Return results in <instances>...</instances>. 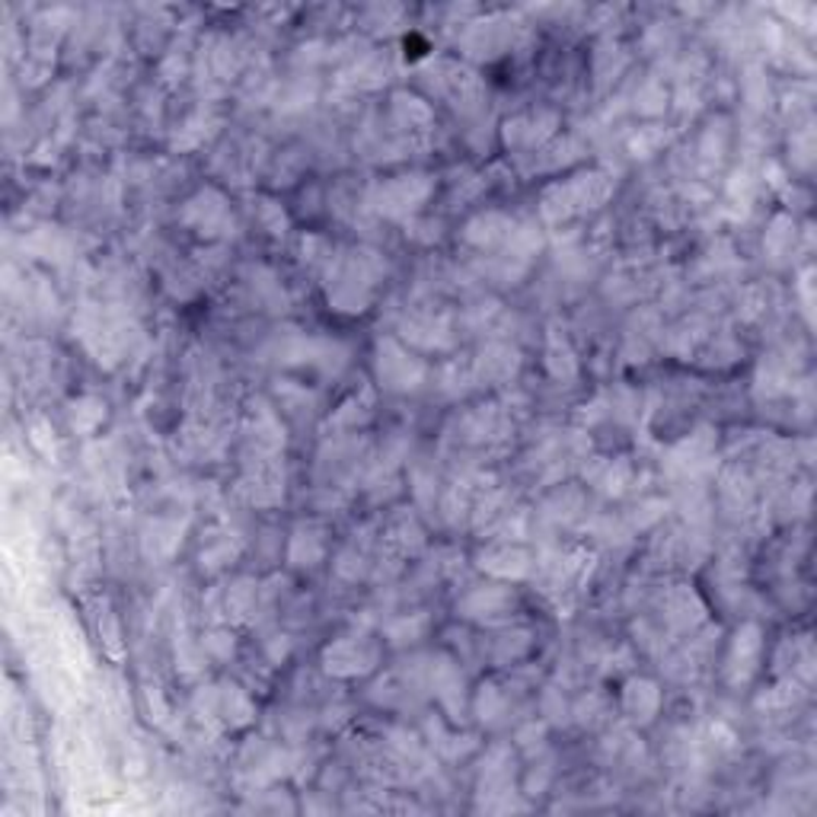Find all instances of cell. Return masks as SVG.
Segmentation results:
<instances>
[{"mask_svg":"<svg viewBox=\"0 0 817 817\" xmlns=\"http://www.w3.org/2000/svg\"><path fill=\"white\" fill-rule=\"evenodd\" d=\"M240 71V51L230 36L211 33L198 48V74L208 84H228Z\"/></svg>","mask_w":817,"mask_h":817,"instance_id":"cell-25","label":"cell"},{"mask_svg":"<svg viewBox=\"0 0 817 817\" xmlns=\"http://www.w3.org/2000/svg\"><path fill=\"white\" fill-rule=\"evenodd\" d=\"M664 144H668V132H664L661 125H645V129H638L636 135L630 137L633 157H642V160L655 157Z\"/></svg>","mask_w":817,"mask_h":817,"instance_id":"cell-54","label":"cell"},{"mask_svg":"<svg viewBox=\"0 0 817 817\" xmlns=\"http://www.w3.org/2000/svg\"><path fill=\"white\" fill-rule=\"evenodd\" d=\"M582 511H585V496H582V489L562 486L559 492H552V496L540 504L537 517L546 521V524H552V527H565V524H572Z\"/></svg>","mask_w":817,"mask_h":817,"instance_id":"cell-35","label":"cell"},{"mask_svg":"<svg viewBox=\"0 0 817 817\" xmlns=\"http://www.w3.org/2000/svg\"><path fill=\"white\" fill-rule=\"evenodd\" d=\"M668 109V90H664V84L661 81H645L636 93V112L642 115H648V119H655V115H661Z\"/></svg>","mask_w":817,"mask_h":817,"instance_id":"cell-52","label":"cell"},{"mask_svg":"<svg viewBox=\"0 0 817 817\" xmlns=\"http://www.w3.org/2000/svg\"><path fill=\"white\" fill-rule=\"evenodd\" d=\"M460 431H463V441H470V444H499L514 431V422H511L508 408L489 403V406L470 408L460 418Z\"/></svg>","mask_w":817,"mask_h":817,"instance_id":"cell-23","label":"cell"},{"mask_svg":"<svg viewBox=\"0 0 817 817\" xmlns=\"http://www.w3.org/2000/svg\"><path fill=\"white\" fill-rule=\"evenodd\" d=\"M795 243H798L795 218H789V215H776V218L770 221L767 236H764V249H767V256H770L776 266H782V263H785V256H792Z\"/></svg>","mask_w":817,"mask_h":817,"instance_id":"cell-42","label":"cell"},{"mask_svg":"<svg viewBox=\"0 0 817 817\" xmlns=\"http://www.w3.org/2000/svg\"><path fill=\"white\" fill-rule=\"evenodd\" d=\"M517 610V594L501 585V582H489V585H473L460 594L456 600V617L470 620L476 626H508L511 617Z\"/></svg>","mask_w":817,"mask_h":817,"instance_id":"cell-10","label":"cell"},{"mask_svg":"<svg viewBox=\"0 0 817 817\" xmlns=\"http://www.w3.org/2000/svg\"><path fill=\"white\" fill-rule=\"evenodd\" d=\"M473 362V374H476V387H499V383H511L521 370V352L511 342H486L479 349Z\"/></svg>","mask_w":817,"mask_h":817,"instance_id":"cell-22","label":"cell"},{"mask_svg":"<svg viewBox=\"0 0 817 817\" xmlns=\"http://www.w3.org/2000/svg\"><path fill=\"white\" fill-rule=\"evenodd\" d=\"M603 716H607V699H603L600 693H585L582 699L572 703V719H575L578 725L594 728Z\"/></svg>","mask_w":817,"mask_h":817,"instance_id":"cell-56","label":"cell"},{"mask_svg":"<svg viewBox=\"0 0 817 817\" xmlns=\"http://www.w3.org/2000/svg\"><path fill=\"white\" fill-rule=\"evenodd\" d=\"M716 454V431L712 428H696L690 438H683L681 444L671 451V460L683 466V470H699L706 466Z\"/></svg>","mask_w":817,"mask_h":817,"instance_id":"cell-38","label":"cell"},{"mask_svg":"<svg viewBox=\"0 0 817 817\" xmlns=\"http://www.w3.org/2000/svg\"><path fill=\"white\" fill-rule=\"evenodd\" d=\"M517 33H521V26L511 16H489V20H479V23L466 26L460 48L473 61H496L504 51L514 48Z\"/></svg>","mask_w":817,"mask_h":817,"instance_id":"cell-15","label":"cell"},{"mask_svg":"<svg viewBox=\"0 0 817 817\" xmlns=\"http://www.w3.org/2000/svg\"><path fill=\"white\" fill-rule=\"evenodd\" d=\"M517 751L511 744H492L486 747L483 760H479V808L483 812H517L524 808L521 802H514L517 785Z\"/></svg>","mask_w":817,"mask_h":817,"instance_id":"cell-5","label":"cell"},{"mask_svg":"<svg viewBox=\"0 0 817 817\" xmlns=\"http://www.w3.org/2000/svg\"><path fill=\"white\" fill-rule=\"evenodd\" d=\"M397 339L418 352H448L454 349V322H451V314L415 310L403 317Z\"/></svg>","mask_w":817,"mask_h":817,"instance_id":"cell-17","label":"cell"},{"mask_svg":"<svg viewBox=\"0 0 817 817\" xmlns=\"http://www.w3.org/2000/svg\"><path fill=\"white\" fill-rule=\"evenodd\" d=\"M770 304H772L770 284H751V288H744V294H741V307H737V314H741V319H747V322H757V319H764L767 314H770Z\"/></svg>","mask_w":817,"mask_h":817,"instance_id":"cell-49","label":"cell"},{"mask_svg":"<svg viewBox=\"0 0 817 817\" xmlns=\"http://www.w3.org/2000/svg\"><path fill=\"white\" fill-rule=\"evenodd\" d=\"M582 154L585 150H582V144L575 137H552L546 147H540L534 154V170H540V173H559L569 163H575Z\"/></svg>","mask_w":817,"mask_h":817,"instance_id":"cell-40","label":"cell"},{"mask_svg":"<svg viewBox=\"0 0 817 817\" xmlns=\"http://www.w3.org/2000/svg\"><path fill=\"white\" fill-rule=\"evenodd\" d=\"M288 473L281 456H246L243 476L236 479V499L249 508H275L284 501Z\"/></svg>","mask_w":817,"mask_h":817,"instance_id":"cell-9","label":"cell"},{"mask_svg":"<svg viewBox=\"0 0 817 817\" xmlns=\"http://www.w3.org/2000/svg\"><path fill=\"white\" fill-rule=\"evenodd\" d=\"M374 374H377V383L390 393H412L425 383L428 377V364L422 358H415L408 352V345H403L400 339L393 336H383L377 339L374 345Z\"/></svg>","mask_w":817,"mask_h":817,"instance_id":"cell-6","label":"cell"},{"mask_svg":"<svg viewBox=\"0 0 817 817\" xmlns=\"http://www.w3.org/2000/svg\"><path fill=\"white\" fill-rule=\"evenodd\" d=\"M546 731H549V725H546L544 719H540V722H537V719H534V722H524V725L514 731V747H517L524 757H537V754H544Z\"/></svg>","mask_w":817,"mask_h":817,"instance_id":"cell-51","label":"cell"},{"mask_svg":"<svg viewBox=\"0 0 817 817\" xmlns=\"http://www.w3.org/2000/svg\"><path fill=\"white\" fill-rule=\"evenodd\" d=\"M540 246H544V233H540V228H537L534 221H514V230H511V236H508L501 256H504V259H514V263H521V266H527V259L537 256Z\"/></svg>","mask_w":817,"mask_h":817,"instance_id":"cell-41","label":"cell"},{"mask_svg":"<svg viewBox=\"0 0 817 817\" xmlns=\"http://www.w3.org/2000/svg\"><path fill=\"white\" fill-rule=\"evenodd\" d=\"M188 531L185 517H150L141 531V552L147 562H170L180 552L182 537Z\"/></svg>","mask_w":817,"mask_h":817,"instance_id":"cell-24","label":"cell"},{"mask_svg":"<svg viewBox=\"0 0 817 817\" xmlns=\"http://www.w3.org/2000/svg\"><path fill=\"white\" fill-rule=\"evenodd\" d=\"M585 483L607 499H620L633 486V460L630 456H588Z\"/></svg>","mask_w":817,"mask_h":817,"instance_id":"cell-26","label":"cell"},{"mask_svg":"<svg viewBox=\"0 0 817 817\" xmlns=\"http://www.w3.org/2000/svg\"><path fill=\"white\" fill-rule=\"evenodd\" d=\"M243 438H246V456H281L288 448L284 422L278 418V412L266 400H256L249 406Z\"/></svg>","mask_w":817,"mask_h":817,"instance_id":"cell-18","label":"cell"},{"mask_svg":"<svg viewBox=\"0 0 817 817\" xmlns=\"http://www.w3.org/2000/svg\"><path fill=\"white\" fill-rule=\"evenodd\" d=\"M772 674L779 681H795L812 686L815 681V645L812 636L782 638L772 651Z\"/></svg>","mask_w":817,"mask_h":817,"instance_id":"cell-21","label":"cell"},{"mask_svg":"<svg viewBox=\"0 0 817 817\" xmlns=\"http://www.w3.org/2000/svg\"><path fill=\"white\" fill-rule=\"evenodd\" d=\"M534 651V630L531 626H499L496 638L489 642V661L496 668H514Z\"/></svg>","mask_w":817,"mask_h":817,"instance_id":"cell-32","label":"cell"},{"mask_svg":"<svg viewBox=\"0 0 817 817\" xmlns=\"http://www.w3.org/2000/svg\"><path fill=\"white\" fill-rule=\"evenodd\" d=\"M215 129H218V119L211 112L198 109L195 115H188L182 122V129L173 135V150H195V147H202L208 137L215 135Z\"/></svg>","mask_w":817,"mask_h":817,"instance_id":"cell-43","label":"cell"},{"mask_svg":"<svg viewBox=\"0 0 817 817\" xmlns=\"http://www.w3.org/2000/svg\"><path fill=\"white\" fill-rule=\"evenodd\" d=\"M544 367L556 383H575L578 380V355H575L569 336L559 326L546 329Z\"/></svg>","mask_w":817,"mask_h":817,"instance_id":"cell-31","label":"cell"},{"mask_svg":"<svg viewBox=\"0 0 817 817\" xmlns=\"http://www.w3.org/2000/svg\"><path fill=\"white\" fill-rule=\"evenodd\" d=\"M319 664L329 678L336 681H355V678H367L370 671H377L380 664V645L364 633H352V636L332 638L322 655Z\"/></svg>","mask_w":817,"mask_h":817,"instance_id":"cell-8","label":"cell"},{"mask_svg":"<svg viewBox=\"0 0 817 817\" xmlns=\"http://www.w3.org/2000/svg\"><path fill=\"white\" fill-rule=\"evenodd\" d=\"M202 651L211 661H230L236 655V636L228 623H215L205 636H202Z\"/></svg>","mask_w":817,"mask_h":817,"instance_id":"cell-47","label":"cell"},{"mask_svg":"<svg viewBox=\"0 0 817 817\" xmlns=\"http://www.w3.org/2000/svg\"><path fill=\"white\" fill-rule=\"evenodd\" d=\"M425 683H428L431 696L438 699L441 716H448L454 725L463 722V716H466V674L454 655H448V651L431 655L425 664Z\"/></svg>","mask_w":817,"mask_h":817,"instance_id":"cell-11","label":"cell"},{"mask_svg":"<svg viewBox=\"0 0 817 817\" xmlns=\"http://www.w3.org/2000/svg\"><path fill=\"white\" fill-rule=\"evenodd\" d=\"M630 661H633V658H630V648H620L617 658H613V655L603 658V668H600V671H603V674H620V671L630 668Z\"/></svg>","mask_w":817,"mask_h":817,"instance_id":"cell-64","label":"cell"},{"mask_svg":"<svg viewBox=\"0 0 817 817\" xmlns=\"http://www.w3.org/2000/svg\"><path fill=\"white\" fill-rule=\"evenodd\" d=\"M160 74L167 77V84H176V81H182V77H185V58L173 51V54H170V58L163 61Z\"/></svg>","mask_w":817,"mask_h":817,"instance_id":"cell-63","label":"cell"},{"mask_svg":"<svg viewBox=\"0 0 817 817\" xmlns=\"http://www.w3.org/2000/svg\"><path fill=\"white\" fill-rule=\"evenodd\" d=\"M613 192H617V176L610 170H585L569 180L549 182L540 195V218L546 224L559 228L578 215L597 211L600 205L610 202Z\"/></svg>","mask_w":817,"mask_h":817,"instance_id":"cell-2","label":"cell"},{"mask_svg":"<svg viewBox=\"0 0 817 817\" xmlns=\"http://www.w3.org/2000/svg\"><path fill=\"white\" fill-rule=\"evenodd\" d=\"M393 74V54L383 48L364 51L362 58H355L345 71H342V84L358 87V90H377L390 81Z\"/></svg>","mask_w":817,"mask_h":817,"instance_id":"cell-30","label":"cell"},{"mask_svg":"<svg viewBox=\"0 0 817 817\" xmlns=\"http://www.w3.org/2000/svg\"><path fill=\"white\" fill-rule=\"evenodd\" d=\"M106 415H109L106 400H99V397H93V393H84V397H77V400L68 403V425H71V431L81 435V438L96 435V431L102 428Z\"/></svg>","mask_w":817,"mask_h":817,"instance_id":"cell-36","label":"cell"},{"mask_svg":"<svg viewBox=\"0 0 817 817\" xmlns=\"http://www.w3.org/2000/svg\"><path fill=\"white\" fill-rule=\"evenodd\" d=\"M661 620L674 636H693L709 623V607L693 585H671L661 594Z\"/></svg>","mask_w":817,"mask_h":817,"instance_id":"cell-16","label":"cell"},{"mask_svg":"<svg viewBox=\"0 0 817 817\" xmlns=\"http://www.w3.org/2000/svg\"><path fill=\"white\" fill-rule=\"evenodd\" d=\"M263 651H266L269 664L281 668L291 658V638L284 636V633H272V636L263 638Z\"/></svg>","mask_w":817,"mask_h":817,"instance_id":"cell-58","label":"cell"},{"mask_svg":"<svg viewBox=\"0 0 817 817\" xmlns=\"http://www.w3.org/2000/svg\"><path fill=\"white\" fill-rule=\"evenodd\" d=\"M431 630V617L425 610H412V613H397L383 623L380 636L387 645L393 648H408V645H418L422 638L428 636Z\"/></svg>","mask_w":817,"mask_h":817,"instance_id":"cell-33","label":"cell"},{"mask_svg":"<svg viewBox=\"0 0 817 817\" xmlns=\"http://www.w3.org/2000/svg\"><path fill=\"white\" fill-rule=\"evenodd\" d=\"M540 712H544L546 725H565L572 716V706L565 703L559 686H546L544 696H540Z\"/></svg>","mask_w":817,"mask_h":817,"instance_id":"cell-55","label":"cell"},{"mask_svg":"<svg viewBox=\"0 0 817 817\" xmlns=\"http://www.w3.org/2000/svg\"><path fill=\"white\" fill-rule=\"evenodd\" d=\"M253 281V294L269 307V310H284L288 307V294H284V288H281V281L275 278L269 269H253V275H249Z\"/></svg>","mask_w":817,"mask_h":817,"instance_id":"cell-48","label":"cell"},{"mask_svg":"<svg viewBox=\"0 0 817 817\" xmlns=\"http://www.w3.org/2000/svg\"><path fill=\"white\" fill-rule=\"evenodd\" d=\"M476 387V374H473V362H448L441 367V390L451 397H463L466 390Z\"/></svg>","mask_w":817,"mask_h":817,"instance_id":"cell-50","label":"cell"},{"mask_svg":"<svg viewBox=\"0 0 817 817\" xmlns=\"http://www.w3.org/2000/svg\"><path fill=\"white\" fill-rule=\"evenodd\" d=\"M435 195V176L431 173H400L390 180H377L367 188V208L387 221L408 224L422 215L425 202Z\"/></svg>","mask_w":817,"mask_h":817,"instance_id":"cell-3","label":"cell"},{"mask_svg":"<svg viewBox=\"0 0 817 817\" xmlns=\"http://www.w3.org/2000/svg\"><path fill=\"white\" fill-rule=\"evenodd\" d=\"M514 221L511 215L504 211H479L476 218H470L463 224V243L479 249V253H501L511 230H514Z\"/></svg>","mask_w":817,"mask_h":817,"instance_id":"cell-28","label":"cell"},{"mask_svg":"<svg viewBox=\"0 0 817 817\" xmlns=\"http://www.w3.org/2000/svg\"><path fill=\"white\" fill-rule=\"evenodd\" d=\"M552 779V770L549 767H534L527 772V782H524V795H544L546 785Z\"/></svg>","mask_w":817,"mask_h":817,"instance_id":"cell-62","label":"cell"},{"mask_svg":"<svg viewBox=\"0 0 817 817\" xmlns=\"http://www.w3.org/2000/svg\"><path fill=\"white\" fill-rule=\"evenodd\" d=\"M620 706H623V716L630 719V725H651L658 719L661 706H664L661 686L655 681H648V678H630V681L623 683Z\"/></svg>","mask_w":817,"mask_h":817,"instance_id":"cell-27","label":"cell"},{"mask_svg":"<svg viewBox=\"0 0 817 817\" xmlns=\"http://www.w3.org/2000/svg\"><path fill=\"white\" fill-rule=\"evenodd\" d=\"M760 661H764V630H760V623L747 620L734 630V636L728 642L725 668H722L728 686H734V690L747 686L757 678Z\"/></svg>","mask_w":817,"mask_h":817,"instance_id":"cell-14","label":"cell"},{"mask_svg":"<svg viewBox=\"0 0 817 817\" xmlns=\"http://www.w3.org/2000/svg\"><path fill=\"white\" fill-rule=\"evenodd\" d=\"M96 630H99V642H102V648H106L112 658H122V630H119V620H115V613L109 610V603H106V600H102V607H99Z\"/></svg>","mask_w":817,"mask_h":817,"instance_id":"cell-53","label":"cell"},{"mask_svg":"<svg viewBox=\"0 0 817 817\" xmlns=\"http://www.w3.org/2000/svg\"><path fill=\"white\" fill-rule=\"evenodd\" d=\"M329 549V531L322 521H297L288 534V546H284V559L291 569L297 572H310L326 559Z\"/></svg>","mask_w":817,"mask_h":817,"instance_id":"cell-20","label":"cell"},{"mask_svg":"<svg viewBox=\"0 0 817 817\" xmlns=\"http://www.w3.org/2000/svg\"><path fill=\"white\" fill-rule=\"evenodd\" d=\"M470 706H473V716L483 725H496V722H501V716L511 709V696H508V690L499 681H483L479 690L473 693Z\"/></svg>","mask_w":817,"mask_h":817,"instance_id":"cell-37","label":"cell"},{"mask_svg":"<svg viewBox=\"0 0 817 817\" xmlns=\"http://www.w3.org/2000/svg\"><path fill=\"white\" fill-rule=\"evenodd\" d=\"M808 686L795 681H779L772 690H767L764 696H757V709L767 712V716H782V712H792L798 706V699L805 696Z\"/></svg>","mask_w":817,"mask_h":817,"instance_id":"cell-44","label":"cell"},{"mask_svg":"<svg viewBox=\"0 0 817 817\" xmlns=\"http://www.w3.org/2000/svg\"><path fill=\"white\" fill-rule=\"evenodd\" d=\"M406 236H412L415 243H435L441 236V224L428 218H412L406 224Z\"/></svg>","mask_w":817,"mask_h":817,"instance_id":"cell-60","label":"cell"},{"mask_svg":"<svg viewBox=\"0 0 817 817\" xmlns=\"http://www.w3.org/2000/svg\"><path fill=\"white\" fill-rule=\"evenodd\" d=\"M253 215H256L259 228L266 230L269 236H275V240H281V236L291 230V218H288V211L275 202L272 195H259V198H256V205H253Z\"/></svg>","mask_w":817,"mask_h":817,"instance_id":"cell-45","label":"cell"},{"mask_svg":"<svg viewBox=\"0 0 817 817\" xmlns=\"http://www.w3.org/2000/svg\"><path fill=\"white\" fill-rule=\"evenodd\" d=\"M240 556H243V537L228 527H211L198 549V569L205 575H218L230 569Z\"/></svg>","mask_w":817,"mask_h":817,"instance_id":"cell-29","label":"cell"},{"mask_svg":"<svg viewBox=\"0 0 817 817\" xmlns=\"http://www.w3.org/2000/svg\"><path fill=\"white\" fill-rule=\"evenodd\" d=\"M792 154H795V163L802 170L812 167V154H815V141H812V129H802L798 135H792Z\"/></svg>","mask_w":817,"mask_h":817,"instance_id":"cell-61","label":"cell"},{"mask_svg":"<svg viewBox=\"0 0 817 817\" xmlns=\"http://www.w3.org/2000/svg\"><path fill=\"white\" fill-rule=\"evenodd\" d=\"M180 224L205 240H211V243L230 236L236 228L228 195L215 185H202L195 195L185 198V205L180 208Z\"/></svg>","mask_w":817,"mask_h":817,"instance_id":"cell-7","label":"cell"},{"mask_svg":"<svg viewBox=\"0 0 817 817\" xmlns=\"http://www.w3.org/2000/svg\"><path fill=\"white\" fill-rule=\"evenodd\" d=\"M422 81L435 96L448 99L460 115H476L486 102V84L470 64L435 58L422 64Z\"/></svg>","mask_w":817,"mask_h":817,"instance_id":"cell-4","label":"cell"},{"mask_svg":"<svg viewBox=\"0 0 817 817\" xmlns=\"http://www.w3.org/2000/svg\"><path fill=\"white\" fill-rule=\"evenodd\" d=\"M390 122L403 135V141L422 150L428 147V132L435 129V109L418 93L397 90L390 99Z\"/></svg>","mask_w":817,"mask_h":817,"instance_id":"cell-19","label":"cell"},{"mask_svg":"<svg viewBox=\"0 0 817 817\" xmlns=\"http://www.w3.org/2000/svg\"><path fill=\"white\" fill-rule=\"evenodd\" d=\"M562 119L552 109H527L511 115L501 125V144L514 154V157H534L540 147H546L556 132H559Z\"/></svg>","mask_w":817,"mask_h":817,"instance_id":"cell-12","label":"cell"},{"mask_svg":"<svg viewBox=\"0 0 817 817\" xmlns=\"http://www.w3.org/2000/svg\"><path fill=\"white\" fill-rule=\"evenodd\" d=\"M29 444H33L39 454H46V456L54 454V431H51V425H48V422L36 418V422L29 425Z\"/></svg>","mask_w":817,"mask_h":817,"instance_id":"cell-59","label":"cell"},{"mask_svg":"<svg viewBox=\"0 0 817 817\" xmlns=\"http://www.w3.org/2000/svg\"><path fill=\"white\" fill-rule=\"evenodd\" d=\"M314 367L319 377H339L349 367V345L339 339H326V336H314L310 339V352H307V364Z\"/></svg>","mask_w":817,"mask_h":817,"instance_id":"cell-34","label":"cell"},{"mask_svg":"<svg viewBox=\"0 0 817 817\" xmlns=\"http://www.w3.org/2000/svg\"><path fill=\"white\" fill-rule=\"evenodd\" d=\"M380 275H383V259L374 249L336 253L329 269L322 272L329 310L345 314V317L364 314L370 307V301H374Z\"/></svg>","mask_w":817,"mask_h":817,"instance_id":"cell-1","label":"cell"},{"mask_svg":"<svg viewBox=\"0 0 817 817\" xmlns=\"http://www.w3.org/2000/svg\"><path fill=\"white\" fill-rule=\"evenodd\" d=\"M370 415H374V393H370V387H364V390L352 393L342 406L329 415V428H336V431H358L362 425L370 422Z\"/></svg>","mask_w":817,"mask_h":817,"instance_id":"cell-39","label":"cell"},{"mask_svg":"<svg viewBox=\"0 0 817 817\" xmlns=\"http://www.w3.org/2000/svg\"><path fill=\"white\" fill-rule=\"evenodd\" d=\"M476 569L496 582H524L537 569V556L524 540H489L476 552Z\"/></svg>","mask_w":817,"mask_h":817,"instance_id":"cell-13","label":"cell"},{"mask_svg":"<svg viewBox=\"0 0 817 817\" xmlns=\"http://www.w3.org/2000/svg\"><path fill=\"white\" fill-rule=\"evenodd\" d=\"M623 68H626V51L617 46L613 39L597 46V51H594V77H597V84H607L610 77L617 81V74Z\"/></svg>","mask_w":817,"mask_h":817,"instance_id":"cell-46","label":"cell"},{"mask_svg":"<svg viewBox=\"0 0 817 817\" xmlns=\"http://www.w3.org/2000/svg\"><path fill=\"white\" fill-rule=\"evenodd\" d=\"M412 489H415V499L422 501V504H431V501H435V489H438L435 470L415 466V470H412Z\"/></svg>","mask_w":817,"mask_h":817,"instance_id":"cell-57","label":"cell"}]
</instances>
